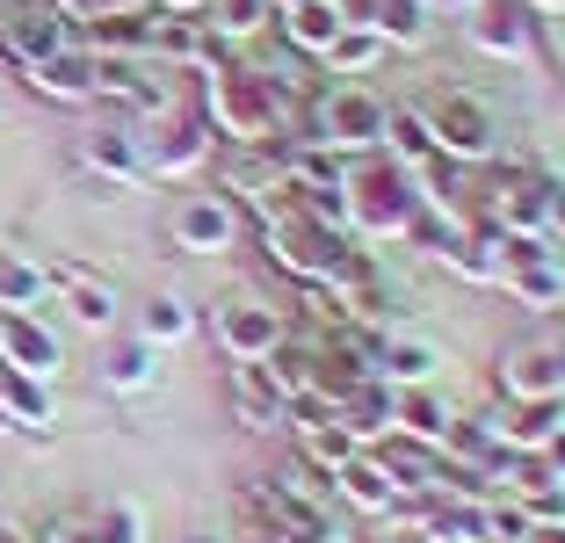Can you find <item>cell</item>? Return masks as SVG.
<instances>
[{
	"label": "cell",
	"instance_id": "9",
	"mask_svg": "<svg viewBox=\"0 0 565 543\" xmlns=\"http://www.w3.org/2000/svg\"><path fill=\"white\" fill-rule=\"evenodd\" d=\"M167 239L182 254H225L239 239V203L225 196V189H211V196H189L182 211H174V225H167Z\"/></svg>",
	"mask_w": 565,
	"mask_h": 543
},
{
	"label": "cell",
	"instance_id": "3",
	"mask_svg": "<svg viewBox=\"0 0 565 543\" xmlns=\"http://www.w3.org/2000/svg\"><path fill=\"white\" fill-rule=\"evenodd\" d=\"M349 232L355 239H414L420 232V196H414V174L399 160H370L349 167Z\"/></svg>",
	"mask_w": 565,
	"mask_h": 543
},
{
	"label": "cell",
	"instance_id": "46",
	"mask_svg": "<svg viewBox=\"0 0 565 543\" xmlns=\"http://www.w3.org/2000/svg\"><path fill=\"white\" fill-rule=\"evenodd\" d=\"M189 543H211V536H189Z\"/></svg>",
	"mask_w": 565,
	"mask_h": 543
},
{
	"label": "cell",
	"instance_id": "37",
	"mask_svg": "<svg viewBox=\"0 0 565 543\" xmlns=\"http://www.w3.org/2000/svg\"><path fill=\"white\" fill-rule=\"evenodd\" d=\"M36 543H95V522H51Z\"/></svg>",
	"mask_w": 565,
	"mask_h": 543
},
{
	"label": "cell",
	"instance_id": "42",
	"mask_svg": "<svg viewBox=\"0 0 565 543\" xmlns=\"http://www.w3.org/2000/svg\"><path fill=\"white\" fill-rule=\"evenodd\" d=\"M0 543H36L30 529H15V522H0Z\"/></svg>",
	"mask_w": 565,
	"mask_h": 543
},
{
	"label": "cell",
	"instance_id": "15",
	"mask_svg": "<svg viewBox=\"0 0 565 543\" xmlns=\"http://www.w3.org/2000/svg\"><path fill=\"white\" fill-rule=\"evenodd\" d=\"M500 283H508V297H515L522 312H558L565 305V268L551 247L522 254V262H500Z\"/></svg>",
	"mask_w": 565,
	"mask_h": 543
},
{
	"label": "cell",
	"instance_id": "14",
	"mask_svg": "<svg viewBox=\"0 0 565 543\" xmlns=\"http://www.w3.org/2000/svg\"><path fill=\"white\" fill-rule=\"evenodd\" d=\"M327 486H333L341 500H349L355 514H384V522H392V514H399V500H406V486H399L392 471H384L377 457H363V449H355V457L341 464V471H333Z\"/></svg>",
	"mask_w": 565,
	"mask_h": 543
},
{
	"label": "cell",
	"instance_id": "31",
	"mask_svg": "<svg viewBox=\"0 0 565 543\" xmlns=\"http://www.w3.org/2000/svg\"><path fill=\"white\" fill-rule=\"evenodd\" d=\"M189 333H196V312H189L182 297H152L146 319H138V341L146 348H182Z\"/></svg>",
	"mask_w": 565,
	"mask_h": 543
},
{
	"label": "cell",
	"instance_id": "27",
	"mask_svg": "<svg viewBox=\"0 0 565 543\" xmlns=\"http://www.w3.org/2000/svg\"><path fill=\"white\" fill-rule=\"evenodd\" d=\"M203 160H211V124H182V131H167V146L146 152V174L174 181V174H196Z\"/></svg>",
	"mask_w": 565,
	"mask_h": 543
},
{
	"label": "cell",
	"instance_id": "40",
	"mask_svg": "<svg viewBox=\"0 0 565 543\" xmlns=\"http://www.w3.org/2000/svg\"><path fill=\"white\" fill-rule=\"evenodd\" d=\"M428 15H465V8H479V0H420Z\"/></svg>",
	"mask_w": 565,
	"mask_h": 543
},
{
	"label": "cell",
	"instance_id": "23",
	"mask_svg": "<svg viewBox=\"0 0 565 543\" xmlns=\"http://www.w3.org/2000/svg\"><path fill=\"white\" fill-rule=\"evenodd\" d=\"M290 435H298V457L312 464L319 478H333L341 464L355 457V449H363L349 428H341V420H333V413H319V420H290Z\"/></svg>",
	"mask_w": 565,
	"mask_h": 543
},
{
	"label": "cell",
	"instance_id": "43",
	"mask_svg": "<svg viewBox=\"0 0 565 543\" xmlns=\"http://www.w3.org/2000/svg\"><path fill=\"white\" fill-rule=\"evenodd\" d=\"M8 8H15V0H0V22H8Z\"/></svg>",
	"mask_w": 565,
	"mask_h": 543
},
{
	"label": "cell",
	"instance_id": "17",
	"mask_svg": "<svg viewBox=\"0 0 565 543\" xmlns=\"http://www.w3.org/2000/svg\"><path fill=\"white\" fill-rule=\"evenodd\" d=\"M493 232H522V239H544V174L515 167V174L493 181Z\"/></svg>",
	"mask_w": 565,
	"mask_h": 543
},
{
	"label": "cell",
	"instance_id": "20",
	"mask_svg": "<svg viewBox=\"0 0 565 543\" xmlns=\"http://www.w3.org/2000/svg\"><path fill=\"white\" fill-rule=\"evenodd\" d=\"M87 58H152V8L87 22Z\"/></svg>",
	"mask_w": 565,
	"mask_h": 543
},
{
	"label": "cell",
	"instance_id": "10",
	"mask_svg": "<svg viewBox=\"0 0 565 543\" xmlns=\"http://www.w3.org/2000/svg\"><path fill=\"white\" fill-rule=\"evenodd\" d=\"M225 398H233V420L254 435H276L290 428V398L276 392V377H268L262 362H233V377H225Z\"/></svg>",
	"mask_w": 565,
	"mask_h": 543
},
{
	"label": "cell",
	"instance_id": "36",
	"mask_svg": "<svg viewBox=\"0 0 565 543\" xmlns=\"http://www.w3.org/2000/svg\"><path fill=\"white\" fill-rule=\"evenodd\" d=\"M544 232L565 239V181H544Z\"/></svg>",
	"mask_w": 565,
	"mask_h": 543
},
{
	"label": "cell",
	"instance_id": "34",
	"mask_svg": "<svg viewBox=\"0 0 565 543\" xmlns=\"http://www.w3.org/2000/svg\"><path fill=\"white\" fill-rule=\"evenodd\" d=\"M95 543H146V522H138V508H102L95 514Z\"/></svg>",
	"mask_w": 565,
	"mask_h": 543
},
{
	"label": "cell",
	"instance_id": "47",
	"mask_svg": "<svg viewBox=\"0 0 565 543\" xmlns=\"http://www.w3.org/2000/svg\"><path fill=\"white\" fill-rule=\"evenodd\" d=\"M414 543H428V536H414Z\"/></svg>",
	"mask_w": 565,
	"mask_h": 543
},
{
	"label": "cell",
	"instance_id": "44",
	"mask_svg": "<svg viewBox=\"0 0 565 543\" xmlns=\"http://www.w3.org/2000/svg\"><path fill=\"white\" fill-rule=\"evenodd\" d=\"M282 8H298V0H276V15H282Z\"/></svg>",
	"mask_w": 565,
	"mask_h": 543
},
{
	"label": "cell",
	"instance_id": "7",
	"mask_svg": "<svg viewBox=\"0 0 565 543\" xmlns=\"http://www.w3.org/2000/svg\"><path fill=\"white\" fill-rule=\"evenodd\" d=\"M0 44H8V58H15L22 73L44 66V58H58V51H73L81 36H73V22L51 8V0H15L8 8V22H0Z\"/></svg>",
	"mask_w": 565,
	"mask_h": 543
},
{
	"label": "cell",
	"instance_id": "19",
	"mask_svg": "<svg viewBox=\"0 0 565 543\" xmlns=\"http://www.w3.org/2000/svg\"><path fill=\"white\" fill-rule=\"evenodd\" d=\"M81 167L102 181H146V146L138 131H117V124H102V131L81 138Z\"/></svg>",
	"mask_w": 565,
	"mask_h": 543
},
{
	"label": "cell",
	"instance_id": "22",
	"mask_svg": "<svg viewBox=\"0 0 565 543\" xmlns=\"http://www.w3.org/2000/svg\"><path fill=\"white\" fill-rule=\"evenodd\" d=\"M0 413H8V428H51V420H58V398H51L44 377L0 362Z\"/></svg>",
	"mask_w": 565,
	"mask_h": 543
},
{
	"label": "cell",
	"instance_id": "12",
	"mask_svg": "<svg viewBox=\"0 0 565 543\" xmlns=\"http://www.w3.org/2000/svg\"><path fill=\"white\" fill-rule=\"evenodd\" d=\"M471 15H479V22H471V44H479L486 58H508V66H515V58L536 51V22H530L522 0H479Z\"/></svg>",
	"mask_w": 565,
	"mask_h": 543
},
{
	"label": "cell",
	"instance_id": "32",
	"mask_svg": "<svg viewBox=\"0 0 565 543\" xmlns=\"http://www.w3.org/2000/svg\"><path fill=\"white\" fill-rule=\"evenodd\" d=\"M160 377V348H146V341H124L117 355H109V370H102V384H109V392H146V384Z\"/></svg>",
	"mask_w": 565,
	"mask_h": 543
},
{
	"label": "cell",
	"instance_id": "5",
	"mask_svg": "<svg viewBox=\"0 0 565 543\" xmlns=\"http://www.w3.org/2000/svg\"><path fill=\"white\" fill-rule=\"evenodd\" d=\"M420 116H428V131H435V160H449V167L493 160V109H486L479 95H457V87H449V95Z\"/></svg>",
	"mask_w": 565,
	"mask_h": 543
},
{
	"label": "cell",
	"instance_id": "29",
	"mask_svg": "<svg viewBox=\"0 0 565 543\" xmlns=\"http://www.w3.org/2000/svg\"><path fill=\"white\" fill-rule=\"evenodd\" d=\"M435 348H420V341H392L384 333V362H377V384H392V392H414V384H435Z\"/></svg>",
	"mask_w": 565,
	"mask_h": 543
},
{
	"label": "cell",
	"instance_id": "13",
	"mask_svg": "<svg viewBox=\"0 0 565 543\" xmlns=\"http://www.w3.org/2000/svg\"><path fill=\"white\" fill-rule=\"evenodd\" d=\"M152 58L211 73L217 58H225V44L211 36V22H203V15H160V8H152Z\"/></svg>",
	"mask_w": 565,
	"mask_h": 543
},
{
	"label": "cell",
	"instance_id": "2",
	"mask_svg": "<svg viewBox=\"0 0 565 543\" xmlns=\"http://www.w3.org/2000/svg\"><path fill=\"white\" fill-rule=\"evenodd\" d=\"M262 247H268V262L290 268L298 283H341V276H355V268H363V254L349 247V232H333V225H319V217H305L298 203H282V211L262 217Z\"/></svg>",
	"mask_w": 565,
	"mask_h": 543
},
{
	"label": "cell",
	"instance_id": "26",
	"mask_svg": "<svg viewBox=\"0 0 565 543\" xmlns=\"http://www.w3.org/2000/svg\"><path fill=\"white\" fill-rule=\"evenodd\" d=\"M203 22H211L217 44L233 51V44H254V36L276 22V0H211V8H203Z\"/></svg>",
	"mask_w": 565,
	"mask_h": 543
},
{
	"label": "cell",
	"instance_id": "1",
	"mask_svg": "<svg viewBox=\"0 0 565 543\" xmlns=\"http://www.w3.org/2000/svg\"><path fill=\"white\" fill-rule=\"evenodd\" d=\"M282 109H290V102L254 66H239V58H217V66L203 73V116H211V138H225V146H276Z\"/></svg>",
	"mask_w": 565,
	"mask_h": 543
},
{
	"label": "cell",
	"instance_id": "11",
	"mask_svg": "<svg viewBox=\"0 0 565 543\" xmlns=\"http://www.w3.org/2000/svg\"><path fill=\"white\" fill-rule=\"evenodd\" d=\"M0 362L8 370H30V377H58L66 370V348H58V333L44 327V319H30V312H0Z\"/></svg>",
	"mask_w": 565,
	"mask_h": 543
},
{
	"label": "cell",
	"instance_id": "8",
	"mask_svg": "<svg viewBox=\"0 0 565 543\" xmlns=\"http://www.w3.org/2000/svg\"><path fill=\"white\" fill-rule=\"evenodd\" d=\"M282 333H290V319H282L276 305H254V297H239V305L217 312V348H225V362H268L282 348Z\"/></svg>",
	"mask_w": 565,
	"mask_h": 543
},
{
	"label": "cell",
	"instance_id": "25",
	"mask_svg": "<svg viewBox=\"0 0 565 543\" xmlns=\"http://www.w3.org/2000/svg\"><path fill=\"white\" fill-rule=\"evenodd\" d=\"M377 58H384V36L363 30V22H349V30H341L327 51H319L327 81H363V73H377Z\"/></svg>",
	"mask_w": 565,
	"mask_h": 543
},
{
	"label": "cell",
	"instance_id": "39",
	"mask_svg": "<svg viewBox=\"0 0 565 543\" xmlns=\"http://www.w3.org/2000/svg\"><path fill=\"white\" fill-rule=\"evenodd\" d=\"M152 8H160V15H203L211 0H152Z\"/></svg>",
	"mask_w": 565,
	"mask_h": 543
},
{
	"label": "cell",
	"instance_id": "38",
	"mask_svg": "<svg viewBox=\"0 0 565 543\" xmlns=\"http://www.w3.org/2000/svg\"><path fill=\"white\" fill-rule=\"evenodd\" d=\"M515 543H565V522H530Z\"/></svg>",
	"mask_w": 565,
	"mask_h": 543
},
{
	"label": "cell",
	"instance_id": "30",
	"mask_svg": "<svg viewBox=\"0 0 565 543\" xmlns=\"http://www.w3.org/2000/svg\"><path fill=\"white\" fill-rule=\"evenodd\" d=\"M51 290V276L36 262H22V254H0V312H36Z\"/></svg>",
	"mask_w": 565,
	"mask_h": 543
},
{
	"label": "cell",
	"instance_id": "24",
	"mask_svg": "<svg viewBox=\"0 0 565 543\" xmlns=\"http://www.w3.org/2000/svg\"><path fill=\"white\" fill-rule=\"evenodd\" d=\"M384 146H392V160L414 174V167H443L435 160V131H428V116L414 109V102H399V109H384Z\"/></svg>",
	"mask_w": 565,
	"mask_h": 543
},
{
	"label": "cell",
	"instance_id": "35",
	"mask_svg": "<svg viewBox=\"0 0 565 543\" xmlns=\"http://www.w3.org/2000/svg\"><path fill=\"white\" fill-rule=\"evenodd\" d=\"M536 478H551V486H565V428L551 435L544 449H536Z\"/></svg>",
	"mask_w": 565,
	"mask_h": 543
},
{
	"label": "cell",
	"instance_id": "6",
	"mask_svg": "<svg viewBox=\"0 0 565 543\" xmlns=\"http://www.w3.org/2000/svg\"><path fill=\"white\" fill-rule=\"evenodd\" d=\"M493 384L508 392V406H530V398H565V341H515V348H500Z\"/></svg>",
	"mask_w": 565,
	"mask_h": 543
},
{
	"label": "cell",
	"instance_id": "45",
	"mask_svg": "<svg viewBox=\"0 0 565 543\" xmlns=\"http://www.w3.org/2000/svg\"><path fill=\"white\" fill-rule=\"evenodd\" d=\"M0 435H8V413H0Z\"/></svg>",
	"mask_w": 565,
	"mask_h": 543
},
{
	"label": "cell",
	"instance_id": "16",
	"mask_svg": "<svg viewBox=\"0 0 565 543\" xmlns=\"http://www.w3.org/2000/svg\"><path fill=\"white\" fill-rule=\"evenodd\" d=\"M22 81H30V95H36V102L81 109V102H95V58L73 44V51H58V58H44V66H30Z\"/></svg>",
	"mask_w": 565,
	"mask_h": 543
},
{
	"label": "cell",
	"instance_id": "33",
	"mask_svg": "<svg viewBox=\"0 0 565 543\" xmlns=\"http://www.w3.org/2000/svg\"><path fill=\"white\" fill-rule=\"evenodd\" d=\"M515 508H522V522H565V486H551V478H530L515 493Z\"/></svg>",
	"mask_w": 565,
	"mask_h": 543
},
{
	"label": "cell",
	"instance_id": "28",
	"mask_svg": "<svg viewBox=\"0 0 565 543\" xmlns=\"http://www.w3.org/2000/svg\"><path fill=\"white\" fill-rule=\"evenodd\" d=\"M392 428H406L414 443H435V449H443V435H449V406L428 392V384H414V392H392Z\"/></svg>",
	"mask_w": 565,
	"mask_h": 543
},
{
	"label": "cell",
	"instance_id": "21",
	"mask_svg": "<svg viewBox=\"0 0 565 543\" xmlns=\"http://www.w3.org/2000/svg\"><path fill=\"white\" fill-rule=\"evenodd\" d=\"M282 44L305 51V58H319V51L333 44V36L349 30V15H341V0H298V8H282Z\"/></svg>",
	"mask_w": 565,
	"mask_h": 543
},
{
	"label": "cell",
	"instance_id": "4",
	"mask_svg": "<svg viewBox=\"0 0 565 543\" xmlns=\"http://www.w3.org/2000/svg\"><path fill=\"white\" fill-rule=\"evenodd\" d=\"M384 109H392V102H377L370 87H327V95L312 102V124H305V138H319L333 160L377 152V146H384ZM290 138H298V131H290Z\"/></svg>",
	"mask_w": 565,
	"mask_h": 543
},
{
	"label": "cell",
	"instance_id": "18",
	"mask_svg": "<svg viewBox=\"0 0 565 543\" xmlns=\"http://www.w3.org/2000/svg\"><path fill=\"white\" fill-rule=\"evenodd\" d=\"M44 276H51V290H66V312L81 319V327H109V319H117V290H109V283L102 276H87L81 262H44Z\"/></svg>",
	"mask_w": 565,
	"mask_h": 543
},
{
	"label": "cell",
	"instance_id": "41",
	"mask_svg": "<svg viewBox=\"0 0 565 543\" xmlns=\"http://www.w3.org/2000/svg\"><path fill=\"white\" fill-rule=\"evenodd\" d=\"M530 15H565V0H522Z\"/></svg>",
	"mask_w": 565,
	"mask_h": 543
}]
</instances>
